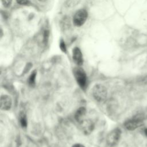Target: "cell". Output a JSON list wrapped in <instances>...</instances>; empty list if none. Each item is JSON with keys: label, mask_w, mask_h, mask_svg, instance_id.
Wrapping results in <instances>:
<instances>
[{"label": "cell", "mask_w": 147, "mask_h": 147, "mask_svg": "<svg viewBox=\"0 0 147 147\" xmlns=\"http://www.w3.org/2000/svg\"><path fill=\"white\" fill-rule=\"evenodd\" d=\"M121 130L116 128L110 132L106 138V143L110 147L115 146L119 142L121 137Z\"/></svg>", "instance_id": "cell-1"}, {"label": "cell", "mask_w": 147, "mask_h": 147, "mask_svg": "<svg viewBox=\"0 0 147 147\" xmlns=\"http://www.w3.org/2000/svg\"><path fill=\"white\" fill-rule=\"evenodd\" d=\"M92 94L96 100L102 102L105 100L107 97L106 88L102 84H96L93 88Z\"/></svg>", "instance_id": "cell-2"}, {"label": "cell", "mask_w": 147, "mask_h": 147, "mask_svg": "<svg viewBox=\"0 0 147 147\" xmlns=\"http://www.w3.org/2000/svg\"><path fill=\"white\" fill-rule=\"evenodd\" d=\"M88 17V13L84 9L78 10L73 17V23L76 26H82L86 21Z\"/></svg>", "instance_id": "cell-3"}, {"label": "cell", "mask_w": 147, "mask_h": 147, "mask_svg": "<svg viewBox=\"0 0 147 147\" xmlns=\"http://www.w3.org/2000/svg\"><path fill=\"white\" fill-rule=\"evenodd\" d=\"M74 74L79 85L82 88H84L86 86L87 77L84 70L80 67L75 68L74 70Z\"/></svg>", "instance_id": "cell-4"}, {"label": "cell", "mask_w": 147, "mask_h": 147, "mask_svg": "<svg viewBox=\"0 0 147 147\" xmlns=\"http://www.w3.org/2000/svg\"><path fill=\"white\" fill-rule=\"evenodd\" d=\"M80 123V128L85 134H90L94 127V125L92 121L90 119L82 120Z\"/></svg>", "instance_id": "cell-5"}, {"label": "cell", "mask_w": 147, "mask_h": 147, "mask_svg": "<svg viewBox=\"0 0 147 147\" xmlns=\"http://www.w3.org/2000/svg\"><path fill=\"white\" fill-rule=\"evenodd\" d=\"M142 122L141 118L136 117L127 121L125 123V126L127 129L133 130L139 127L141 125Z\"/></svg>", "instance_id": "cell-6"}, {"label": "cell", "mask_w": 147, "mask_h": 147, "mask_svg": "<svg viewBox=\"0 0 147 147\" xmlns=\"http://www.w3.org/2000/svg\"><path fill=\"white\" fill-rule=\"evenodd\" d=\"M72 59L74 62L78 65H82L83 63V56L80 49L78 48L75 47L72 51Z\"/></svg>", "instance_id": "cell-7"}, {"label": "cell", "mask_w": 147, "mask_h": 147, "mask_svg": "<svg viewBox=\"0 0 147 147\" xmlns=\"http://www.w3.org/2000/svg\"><path fill=\"white\" fill-rule=\"evenodd\" d=\"M11 106V100L7 95H2L1 97V108L3 110H7Z\"/></svg>", "instance_id": "cell-8"}, {"label": "cell", "mask_w": 147, "mask_h": 147, "mask_svg": "<svg viewBox=\"0 0 147 147\" xmlns=\"http://www.w3.org/2000/svg\"><path fill=\"white\" fill-rule=\"evenodd\" d=\"M86 110L84 107H80L76 112L75 114V118L76 120L80 122L83 120V118L84 117L86 114Z\"/></svg>", "instance_id": "cell-9"}, {"label": "cell", "mask_w": 147, "mask_h": 147, "mask_svg": "<svg viewBox=\"0 0 147 147\" xmlns=\"http://www.w3.org/2000/svg\"><path fill=\"white\" fill-rule=\"evenodd\" d=\"M20 123L22 127H25L27 125V121H26V115L24 113H21L20 115Z\"/></svg>", "instance_id": "cell-10"}, {"label": "cell", "mask_w": 147, "mask_h": 147, "mask_svg": "<svg viewBox=\"0 0 147 147\" xmlns=\"http://www.w3.org/2000/svg\"><path fill=\"white\" fill-rule=\"evenodd\" d=\"M36 71H34L32 74L30 75L29 80H28V83L30 86H34L35 84V79H36Z\"/></svg>", "instance_id": "cell-11"}, {"label": "cell", "mask_w": 147, "mask_h": 147, "mask_svg": "<svg viewBox=\"0 0 147 147\" xmlns=\"http://www.w3.org/2000/svg\"><path fill=\"white\" fill-rule=\"evenodd\" d=\"M12 1L13 0H1L2 5L5 7H9L11 5Z\"/></svg>", "instance_id": "cell-12"}, {"label": "cell", "mask_w": 147, "mask_h": 147, "mask_svg": "<svg viewBox=\"0 0 147 147\" xmlns=\"http://www.w3.org/2000/svg\"><path fill=\"white\" fill-rule=\"evenodd\" d=\"M60 48L61 49V50L64 52H66V47H65V42L61 40L60 43Z\"/></svg>", "instance_id": "cell-13"}, {"label": "cell", "mask_w": 147, "mask_h": 147, "mask_svg": "<svg viewBox=\"0 0 147 147\" xmlns=\"http://www.w3.org/2000/svg\"><path fill=\"white\" fill-rule=\"evenodd\" d=\"M17 3L21 5H26L29 3L28 0H16Z\"/></svg>", "instance_id": "cell-14"}, {"label": "cell", "mask_w": 147, "mask_h": 147, "mask_svg": "<svg viewBox=\"0 0 147 147\" xmlns=\"http://www.w3.org/2000/svg\"><path fill=\"white\" fill-rule=\"evenodd\" d=\"M72 147H84V146L83 145H82V144H75L74 145H73Z\"/></svg>", "instance_id": "cell-15"}, {"label": "cell", "mask_w": 147, "mask_h": 147, "mask_svg": "<svg viewBox=\"0 0 147 147\" xmlns=\"http://www.w3.org/2000/svg\"><path fill=\"white\" fill-rule=\"evenodd\" d=\"M145 133L146 136H147V128H146V129H145Z\"/></svg>", "instance_id": "cell-16"}, {"label": "cell", "mask_w": 147, "mask_h": 147, "mask_svg": "<svg viewBox=\"0 0 147 147\" xmlns=\"http://www.w3.org/2000/svg\"><path fill=\"white\" fill-rule=\"evenodd\" d=\"M38 1H40V2H45V1H47V0H38Z\"/></svg>", "instance_id": "cell-17"}]
</instances>
